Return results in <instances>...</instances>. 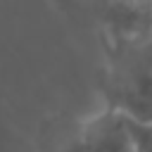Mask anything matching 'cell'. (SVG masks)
Instances as JSON below:
<instances>
[{"label":"cell","instance_id":"cell-1","mask_svg":"<svg viewBox=\"0 0 152 152\" xmlns=\"http://www.w3.org/2000/svg\"><path fill=\"white\" fill-rule=\"evenodd\" d=\"M107 109H114L133 121L152 119V62L116 71L104 88Z\"/></svg>","mask_w":152,"mask_h":152},{"label":"cell","instance_id":"cell-2","mask_svg":"<svg viewBox=\"0 0 152 152\" xmlns=\"http://www.w3.org/2000/svg\"><path fill=\"white\" fill-rule=\"evenodd\" d=\"M131 140L124 114L107 109L88 119L64 152H128Z\"/></svg>","mask_w":152,"mask_h":152},{"label":"cell","instance_id":"cell-3","mask_svg":"<svg viewBox=\"0 0 152 152\" xmlns=\"http://www.w3.org/2000/svg\"><path fill=\"white\" fill-rule=\"evenodd\" d=\"M126 121V131H128V140L133 152H152V119L150 121H133L128 116H124Z\"/></svg>","mask_w":152,"mask_h":152},{"label":"cell","instance_id":"cell-4","mask_svg":"<svg viewBox=\"0 0 152 152\" xmlns=\"http://www.w3.org/2000/svg\"><path fill=\"white\" fill-rule=\"evenodd\" d=\"M133 10H152V0H124Z\"/></svg>","mask_w":152,"mask_h":152},{"label":"cell","instance_id":"cell-5","mask_svg":"<svg viewBox=\"0 0 152 152\" xmlns=\"http://www.w3.org/2000/svg\"><path fill=\"white\" fill-rule=\"evenodd\" d=\"M128 152H133V147H131V150H128Z\"/></svg>","mask_w":152,"mask_h":152}]
</instances>
